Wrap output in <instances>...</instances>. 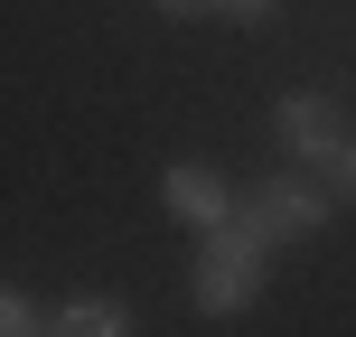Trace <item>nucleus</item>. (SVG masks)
<instances>
[{
    "instance_id": "20e7f679",
    "label": "nucleus",
    "mask_w": 356,
    "mask_h": 337,
    "mask_svg": "<svg viewBox=\"0 0 356 337\" xmlns=\"http://www.w3.org/2000/svg\"><path fill=\"white\" fill-rule=\"evenodd\" d=\"M169 215L197 225V234H216V225H225V178H216L207 160H178L169 169Z\"/></svg>"
},
{
    "instance_id": "f257e3e1",
    "label": "nucleus",
    "mask_w": 356,
    "mask_h": 337,
    "mask_svg": "<svg viewBox=\"0 0 356 337\" xmlns=\"http://www.w3.org/2000/svg\"><path fill=\"white\" fill-rule=\"evenodd\" d=\"M263 234L244 225V215H225V225L207 234V253H197V309H207V319H234V309L253 300V290H263Z\"/></svg>"
},
{
    "instance_id": "0eeeda50",
    "label": "nucleus",
    "mask_w": 356,
    "mask_h": 337,
    "mask_svg": "<svg viewBox=\"0 0 356 337\" xmlns=\"http://www.w3.org/2000/svg\"><path fill=\"white\" fill-rule=\"evenodd\" d=\"M160 10H169V19H207L216 0H160Z\"/></svg>"
},
{
    "instance_id": "423d86ee",
    "label": "nucleus",
    "mask_w": 356,
    "mask_h": 337,
    "mask_svg": "<svg viewBox=\"0 0 356 337\" xmlns=\"http://www.w3.org/2000/svg\"><path fill=\"white\" fill-rule=\"evenodd\" d=\"M216 10H225V19H263L272 0H216Z\"/></svg>"
},
{
    "instance_id": "6e6552de",
    "label": "nucleus",
    "mask_w": 356,
    "mask_h": 337,
    "mask_svg": "<svg viewBox=\"0 0 356 337\" xmlns=\"http://www.w3.org/2000/svg\"><path fill=\"white\" fill-rule=\"evenodd\" d=\"M338 178H347V188H356V141H347V160H338Z\"/></svg>"
},
{
    "instance_id": "f03ea898",
    "label": "nucleus",
    "mask_w": 356,
    "mask_h": 337,
    "mask_svg": "<svg viewBox=\"0 0 356 337\" xmlns=\"http://www.w3.org/2000/svg\"><path fill=\"white\" fill-rule=\"evenodd\" d=\"M282 150H291V160H309V169H338V160H347L338 104H328V94H282Z\"/></svg>"
},
{
    "instance_id": "39448f33",
    "label": "nucleus",
    "mask_w": 356,
    "mask_h": 337,
    "mask_svg": "<svg viewBox=\"0 0 356 337\" xmlns=\"http://www.w3.org/2000/svg\"><path fill=\"white\" fill-rule=\"evenodd\" d=\"M56 328H75V337H122L131 309H122V300H66V309H56Z\"/></svg>"
},
{
    "instance_id": "7ed1b4c3",
    "label": "nucleus",
    "mask_w": 356,
    "mask_h": 337,
    "mask_svg": "<svg viewBox=\"0 0 356 337\" xmlns=\"http://www.w3.org/2000/svg\"><path fill=\"white\" fill-rule=\"evenodd\" d=\"M234 215H244V225L263 234V244H282V234H309V225H319L328 206H319L309 188H291V178H272V188H263V197H244Z\"/></svg>"
}]
</instances>
